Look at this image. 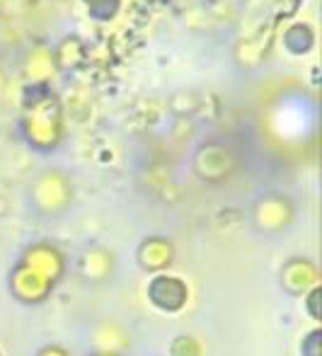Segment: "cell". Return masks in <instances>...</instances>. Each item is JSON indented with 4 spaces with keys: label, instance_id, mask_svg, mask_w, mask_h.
Listing matches in <instances>:
<instances>
[{
    "label": "cell",
    "instance_id": "7a4b0ae2",
    "mask_svg": "<svg viewBox=\"0 0 322 356\" xmlns=\"http://www.w3.org/2000/svg\"><path fill=\"white\" fill-rule=\"evenodd\" d=\"M85 5L97 19H112L119 13V0H85Z\"/></svg>",
    "mask_w": 322,
    "mask_h": 356
},
{
    "label": "cell",
    "instance_id": "6da1fadb",
    "mask_svg": "<svg viewBox=\"0 0 322 356\" xmlns=\"http://www.w3.org/2000/svg\"><path fill=\"white\" fill-rule=\"evenodd\" d=\"M286 47L293 54H305L313 47V32L305 24H296L286 32Z\"/></svg>",
    "mask_w": 322,
    "mask_h": 356
}]
</instances>
